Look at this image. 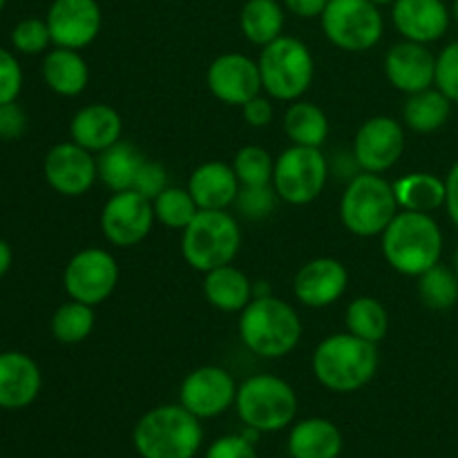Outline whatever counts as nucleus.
Listing matches in <instances>:
<instances>
[{"label": "nucleus", "instance_id": "f257e3e1", "mask_svg": "<svg viewBox=\"0 0 458 458\" xmlns=\"http://www.w3.org/2000/svg\"><path fill=\"white\" fill-rule=\"evenodd\" d=\"M443 231L429 213L398 210L380 235L383 258L394 271L407 277H419L441 264Z\"/></svg>", "mask_w": 458, "mask_h": 458}, {"label": "nucleus", "instance_id": "f03ea898", "mask_svg": "<svg viewBox=\"0 0 458 458\" xmlns=\"http://www.w3.org/2000/svg\"><path fill=\"white\" fill-rule=\"evenodd\" d=\"M311 369L318 383L329 392H358L378 371V347L349 331L331 334L313 349Z\"/></svg>", "mask_w": 458, "mask_h": 458}, {"label": "nucleus", "instance_id": "7ed1b4c3", "mask_svg": "<svg viewBox=\"0 0 458 458\" xmlns=\"http://www.w3.org/2000/svg\"><path fill=\"white\" fill-rule=\"evenodd\" d=\"M240 340L250 353L277 360L293 352L302 340V318L293 307L276 295L253 298L240 313Z\"/></svg>", "mask_w": 458, "mask_h": 458}, {"label": "nucleus", "instance_id": "20e7f679", "mask_svg": "<svg viewBox=\"0 0 458 458\" xmlns=\"http://www.w3.org/2000/svg\"><path fill=\"white\" fill-rule=\"evenodd\" d=\"M204 443L199 419L183 405H161L137 420L132 445L141 458H195Z\"/></svg>", "mask_w": 458, "mask_h": 458}, {"label": "nucleus", "instance_id": "39448f33", "mask_svg": "<svg viewBox=\"0 0 458 458\" xmlns=\"http://www.w3.org/2000/svg\"><path fill=\"white\" fill-rule=\"evenodd\" d=\"M258 65L262 89L273 101H298L316 79V61L311 49L295 36L282 34L273 43L264 45Z\"/></svg>", "mask_w": 458, "mask_h": 458}, {"label": "nucleus", "instance_id": "423d86ee", "mask_svg": "<svg viewBox=\"0 0 458 458\" xmlns=\"http://www.w3.org/2000/svg\"><path fill=\"white\" fill-rule=\"evenodd\" d=\"M240 249L242 228L228 210H199L182 231L183 259L199 273L233 264Z\"/></svg>", "mask_w": 458, "mask_h": 458}, {"label": "nucleus", "instance_id": "0eeeda50", "mask_svg": "<svg viewBox=\"0 0 458 458\" xmlns=\"http://www.w3.org/2000/svg\"><path fill=\"white\" fill-rule=\"evenodd\" d=\"M398 201L394 183L383 174L358 173L340 199L343 226L356 237H378L398 215Z\"/></svg>", "mask_w": 458, "mask_h": 458}, {"label": "nucleus", "instance_id": "6e6552de", "mask_svg": "<svg viewBox=\"0 0 458 458\" xmlns=\"http://www.w3.org/2000/svg\"><path fill=\"white\" fill-rule=\"evenodd\" d=\"M235 410L242 423L253 432H280L295 420L298 396L280 376L258 374L237 387Z\"/></svg>", "mask_w": 458, "mask_h": 458}, {"label": "nucleus", "instance_id": "1a4fd4ad", "mask_svg": "<svg viewBox=\"0 0 458 458\" xmlns=\"http://www.w3.org/2000/svg\"><path fill=\"white\" fill-rule=\"evenodd\" d=\"M320 22L327 40L352 54L369 52L385 34V18L371 0H329Z\"/></svg>", "mask_w": 458, "mask_h": 458}, {"label": "nucleus", "instance_id": "9d476101", "mask_svg": "<svg viewBox=\"0 0 458 458\" xmlns=\"http://www.w3.org/2000/svg\"><path fill=\"white\" fill-rule=\"evenodd\" d=\"M331 177L329 159L320 148L293 146L276 157L273 188L277 197L291 206H307L316 201Z\"/></svg>", "mask_w": 458, "mask_h": 458}, {"label": "nucleus", "instance_id": "9b49d317", "mask_svg": "<svg viewBox=\"0 0 458 458\" xmlns=\"http://www.w3.org/2000/svg\"><path fill=\"white\" fill-rule=\"evenodd\" d=\"M119 264L114 255L98 246L79 250L63 271V286L72 300L97 307L114 293L119 284Z\"/></svg>", "mask_w": 458, "mask_h": 458}, {"label": "nucleus", "instance_id": "f8f14e48", "mask_svg": "<svg viewBox=\"0 0 458 458\" xmlns=\"http://www.w3.org/2000/svg\"><path fill=\"white\" fill-rule=\"evenodd\" d=\"M155 222L152 201L139 195L137 191L112 192L101 210V233L110 244L119 249L141 244L150 235Z\"/></svg>", "mask_w": 458, "mask_h": 458}, {"label": "nucleus", "instance_id": "ddd939ff", "mask_svg": "<svg viewBox=\"0 0 458 458\" xmlns=\"http://www.w3.org/2000/svg\"><path fill=\"white\" fill-rule=\"evenodd\" d=\"M405 146V125L392 116L378 114L358 128L352 150L362 173L383 174L401 161Z\"/></svg>", "mask_w": 458, "mask_h": 458}, {"label": "nucleus", "instance_id": "4468645a", "mask_svg": "<svg viewBox=\"0 0 458 458\" xmlns=\"http://www.w3.org/2000/svg\"><path fill=\"white\" fill-rule=\"evenodd\" d=\"M237 385L231 371L217 365L197 367L183 378L179 387V405L186 407L197 419H217L235 405Z\"/></svg>", "mask_w": 458, "mask_h": 458}, {"label": "nucleus", "instance_id": "2eb2a0df", "mask_svg": "<svg viewBox=\"0 0 458 458\" xmlns=\"http://www.w3.org/2000/svg\"><path fill=\"white\" fill-rule=\"evenodd\" d=\"M43 174L58 195L83 197L98 182L97 157L70 139L49 148L43 161Z\"/></svg>", "mask_w": 458, "mask_h": 458}, {"label": "nucleus", "instance_id": "dca6fc26", "mask_svg": "<svg viewBox=\"0 0 458 458\" xmlns=\"http://www.w3.org/2000/svg\"><path fill=\"white\" fill-rule=\"evenodd\" d=\"M45 21L54 47L83 49L101 34L103 12L97 0H52Z\"/></svg>", "mask_w": 458, "mask_h": 458}, {"label": "nucleus", "instance_id": "f3484780", "mask_svg": "<svg viewBox=\"0 0 458 458\" xmlns=\"http://www.w3.org/2000/svg\"><path fill=\"white\" fill-rule=\"evenodd\" d=\"M206 85L217 101L237 107L264 92L258 61L240 52H228L215 58L206 72Z\"/></svg>", "mask_w": 458, "mask_h": 458}, {"label": "nucleus", "instance_id": "a211bd4d", "mask_svg": "<svg viewBox=\"0 0 458 458\" xmlns=\"http://www.w3.org/2000/svg\"><path fill=\"white\" fill-rule=\"evenodd\" d=\"M385 76L403 94H416L437 85V56L423 43L405 40L385 54Z\"/></svg>", "mask_w": 458, "mask_h": 458}, {"label": "nucleus", "instance_id": "6ab92c4d", "mask_svg": "<svg viewBox=\"0 0 458 458\" xmlns=\"http://www.w3.org/2000/svg\"><path fill=\"white\" fill-rule=\"evenodd\" d=\"M347 286V267L335 258L309 259L293 277L295 300L309 309L331 307L343 298Z\"/></svg>", "mask_w": 458, "mask_h": 458}, {"label": "nucleus", "instance_id": "aec40b11", "mask_svg": "<svg viewBox=\"0 0 458 458\" xmlns=\"http://www.w3.org/2000/svg\"><path fill=\"white\" fill-rule=\"evenodd\" d=\"M452 13L443 0H394L392 22L398 34L414 43H437L450 30Z\"/></svg>", "mask_w": 458, "mask_h": 458}, {"label": "nucleus", "instance_id": "412c9836", "mask_svg": "<svg viewBox=\"0 0 458 458\" xmlns=\"http://www.w3.org/2000/svg\"><path fill=\"white\" fill-rule=\"evenodd\" d=\"M43 389L38 362L22 352H0V410H25Z\"/></svg>", "mask_w": 458, "mask_h": 458}, {"label": "nucleus", "instance_id": "4be33fe9", "mask_svg": "<svg viewBox=\"0 0 458 458\" xmlns=\"http://www.w3.org/2000/svg\"><path fill=\"white\" fill-rule=\"evenodd\" d=\"M186 188L199 210H228L235 204L242 183L231 164L206 161L192 170Z\"/></svg>", "mask_w": 458, "mask_h": 458}, {"label": "nucleus", "instance_id": "5701e85b", "mask_svg": "<svg viewBox=\"0 0 458 458\" xmlns=\"http://www.w3.org/2000/svg\"><path fill=\"white\" fill-rule=\"evenodd\" d=\"M72 141L79 143L85 150L98 152L107 150L123 137V119L119 112L106 103H89L83 106L70 121Z\"/></svg>", "mask_w": 458, "mask_h": 458}, {"label": "nucleus", "instance_id": "b1692460", "mask_svg": "<svg viewBox=\"0 0 458 458\" xmlns=\"http://www.w3.org/2000/svg\"><path fill=\"white\" fill-rule=\"evenodd\" d=\"M40 72H43L45 85L58 97H79L88 88L89 67L79 49H49V52H45Z\"/></svg>", "mask_w": 458, "mask_h": 458}, {"label": "nucleus", "instance_id": "393cba45", "mask_svg": "<svg viewBox=\"0 0 458 458\" xmlns=\"http://www.w3.org/2000/svg\"><path fill=\"white\" fill-rule=\"evenodd\" d=\"M343 432L329 419H304L289 434V454L293 458H338L343 452Z\"/></svg>", "mask_w": 458, "mask_h": 458}, {"label": "nucleus", "instance_id": "a878e982", "mask_svg": "<svg viewBox=\"0 0 458 458\" xmlns=\"http://www.w3.org/2000/svg\"><path fill=\"white\" fill-rule=\"evenodd\" d=\"M204 298L224 313H242L253 300V282L242 268L226 264L204 273Z\"/></svg>", "mask_w": 458, "mask_h": 458}, {"label": "nucleus", "instance_id": "bb28decb", "mask_svg": "<svg viewBox=\"0 0 458 458\" xmlns=\"http://www.w3.org/2000/svg\"><path fill=\"white\" fill-rule=\"evenodd\" d=\"M143 161H146V157L141 155V150L121 139V141H116L107 150L98 152V182L106 188H110L112 192L132 191Z\"/></svg>", "mask_w": 458, "mask_h": 458}, {"label": "nucleus", "instance_id": "cd10ccee", "mask_svg": "<svg viewBox=\"0 0 458 458\" xmlns=\"http://www.w3.org/2000/svg\"><path fill=\"white\" fill-rule=\"evenodd\" d=\"M394 195H396L398 208L416 210V213H429L445 206V179L432 173H411L394 182Z\"/></svg>", "mask_w": 458, "mask_h": 458}, {"label": "nucleus", "instance_id": "c85d7f7f", "mask_svg": "<svg viewBox=\"0 0 458 458\" xmlns=\"http://www.w3.org/2000/svg\"><path fill=\"white\" fill-rule=\"evenodd\" d=\"M284 132L291 139L293 146H307V148H322L329 139V119H327L325 110L311 101H298L289 103L284 112Z\"/></svg>", "mask_w": 458, "mask_h": 458}, {"label": "nucleus", "instance_id": "c756f323", "mask_svg": "<svg viewBox=\"0 0 458 458\" xmlns=\"http://www.w3.org/2000/svg\"><path fill=\"white\" fill-rule=\"evenodd\" d=\"M452 112V101L434 85L423 92L407 94L403 106V121L410 130L419 134H429L441 130L447 123Z\"/></svg>", "mask_w": 458, "mask_h": 458}, {"label": "nucleus", "instance_id": "7c9ffc66", "mask_svg": "<svg viewBox=\"0 0 458 458\" xmlns=\"http://www.w3.org/2000/svg\"><path fill=\"white\" fill-rule=\"evenodd\" d=\"M240 30L249 43L264 47L284 34V7L277 0H246L240 12Z\"/></svg>", "mask_w": 458, "mask_h": 458}, {"label": "nucleus", "instance_id": "2f4dec72", "mask_svg": "<svg viewBox=\"0 0 458 458\" xmlns=\"http://www.w3.org/2000/svg\"><path fill=\"white\" fill-rule=\"evenodd\" d=\"M344 325H347L349 334L378 344L389 331V313L380 300L371 298V295H360L349 302L347 311H344Z\"/></svg>", "mask_w": 458, "mask_h": 458}, {"label": "nucleus", "instance_id": "473e14b6", "mask_svg": "<svg viewBox=\"0 0 458 458\" xmlns=\"http://www.w3.org/2000/svg\"><path fill=\"white\" fill-rule=\"evenodd\" d=\"M94 322H97L94 307L70 298L54 311L49 329H52L54 340L61 344H79L92 335Z\"/></svg>", "mask_w": 458, "mask_h": 458}, {"label": "nucleus", "instance_id": "72a5a7b5", "mask_svg": "<svg viewBox=\"0 0 458 458\" xmlns=\"http://www.w3.org/2000/svg\"><path fill=\"white\" fill-rule=\"evenodd\" d=\"M419 298L434 311H447L458 302V276L454 268L437 264L419 276Z\"/></svg>", "mask_w": 458, "mask_h": 458}, {"label": "nucleus", "instance_id": "f704fd0d", "mask_svg": "<svg viewBox=\"0 0 458 458\" xmlns=\"http://www.w3.org/2000/svg\"><path fill=\"white\" fill-rule=\"evenodd\" d=\"M152 208H155L157 222L164 224L165 228H173V231H183L199 213L188 188L177 186H168L164 192H159L152 199Z\"/></svg>", "mask_w": 458, "mask_h": 458}, {"label": "nucleus", "instance_id": "c9c22d12", "mask_svg": "<svg viewBox=\"0 0 458 458\" xmlns=\"http://www.w3.org/2000/svg\"><path fill=\"white\" fill-rule=\"evenodd\" d=\"M233 170L242 186H271L276 159L262 146H244L233 157Z\"/></svg>", "mask_w": 458, "mask_h": 458}, {"label": "nucleus", "instance_id": "e433bc0d", "mask_svg": "<svg viewBox=\"0 0 458 458\" xmlns=\"http://www.w3.org/2000/svg\"><path fill=\"white\" fill-rule=\"evenodd\" d=\"M52 43V34L45 18H22L12 30V47L25 56H38L47 52Z\"/></svg>", "mask_w": 458, "mask_h": 458}, {"label": "nucleus", "instance_id": "4c0bfd02", "mask_svg": "<svg viewBox=\"0 0 458 458\" xmlns=\"http://www.w3.org/2000/svg\"><path fill=\"white\" fill-rule=\"evenodd\" d=\"M277 197L276 188L271 186H242L237 192L235 208L249 222H262V219L271 217L273 210L277 208Z\"/></svg>", "mask_w": 458, "mask_h": 458}, {"label": "nucleus", "instance_id": "58836bf2", "mask_svg": "<svg viewBox=\"0 0 458 458\" xmlns=\"http://www.w3.org/2000/svg\"><path fill=\"white\" fill-rule=\"evenodd\" d=\"M437 88L458 103V40L445 45L437 56Z\"/></svg>", "mask_w": 458, "mask_h": 458}, {"label": "nucleus", "instance_id": "ea45409f", "mask_svg": "<svg viewBox=\"0 0 458 458\" xmlns=\"http://www.w3.org/2000/svg\"><path fill=\"white\" fill-rule=\"evenodd\" d=\"M22 92V67L16 54L0 47V106L12 103Z\"/></svg>", "mask_w": 458, "mask_h": 458}, {"label": "nucleus", "instance_id": "a19ab883", "mask_svg": "<svg viewBox=\"0 0 458 458\" xmlns=\"http://www.w3.org/2000/svg\"><path fill=\"white\" fill-rule=\"evenodd\" d=\"M165 188H168V170H165L159 161H143L132 191H137L139 195L148 197V199L152 201L159 192H164Z\"/></svg>", "mask_w": 458, "mask_h": 458}, {"label": "nucleus", "instance_id": "79ce46f5", "mask_svg": "<svg viewBox=\"0 0 458 458\" xmlns=\"http://www.w3.org/2000/svg\"><path fill=\"white\" fill-rule=\"evenodd\" d=\"M27 114L16 101L0 106V141H18L27 132Z\"/></svg>", "mask_w": 458, "mask_h": 458}, {"label": "nucleus", "instance_id": "37998d69", "mask_svg": "<svg viewBox=\"0 0 458 458\" xmlns=\"http://www.w3.org/2000/svg\"><path fill=\"white\" fill-rule=\"evenodd\" d=\"M206 458H258L253 443L246 437H222L208 447Z\"/></svg>", "mask_w": 458, "mask_h": 458}, {"label": "nucleus", "instance_id": "c03bdc74", "mask_svg": "<svg viewBox=\"0 0 458 458\" xmlns=\"http://www.w3.org/2000/svg\"><path fill=\"white\" fill-rule=\"evenodd\" d=\"M273 98L271 97H262V94H258L255 98H250L249 103H244L242 106V116H244L246 123L250 125V128H267L268 123L273 121Z\"/></svg>", "mask_w": 458, "mask_h": 458}, {"label": "nucleus", "instance_id": "a18cd8bd", "mask_svg": "<svg viewBox=\"0 0 458 458\" xmlns=\"http://www.w3.org/2000/svg\"><path fill=\"white\" fill-rule=\"evenodd\" d=\"M286 12L298 18H320L329 0H282Z\"/></svg>", "mask_w": 458, "mask_h": 458}, {"label": "nucleus", "instance_id": "49530a36", "mask_svg": "<svg viewBox=\"0 0 458 458\" xmlns=\"http://www.w3.org/2000/svg\"><path fill=\"white\" fill-rule=\"evenodd\" d=\"M445 188H447V195H445V210L450 215L452 224L458 228V161L450 168L445 177Z\"/></svg>", "mask_w": 458, "mask_h": 458}, {"label": "nucleus", "instance_id": "de8ad7c7", "mask_svg": "<svg viewBox=\"0 0 458 458\" xmlns=\"http://www.w3.org/2000/svg\"><path fill=\"white\" fill-rule=\"evenodd\" d=\"M12 262H13L12 246H9V242L0 240V277L7 276L9 268H12Z\"/></svg>", "mask_w": 458, "mask_h": 458}, {"label": "nucleus", "instance_id": "09e8293b", "mask_svg": "<svg viewBox=\"0 0 458 458\" xmlns=\"http://www.w3.org/2000/svg\"><path fill=\"white\" fill-rule=\"evenodd\" d=\"M450 13H452V18H454V22L458 25V0H454V3H452Z\"/></svg>", "mask_w": 458, "mask_h": 458}, {"label": "nucleus", "instance_id": "8fccbe9b", "mask_svg": "<svg viewBox=\"0 0 458 458\" xmlns=\"http://www.w3.org/2000/svg\"><path fill=\"white\" fill-rule=\"evenodd\" d=\"M371 3H376V4H378V7H383V4H392L394 0H371Z\"/></svg>", "mask_w": 458, "mask_h": 458}, {"label": "nucleus", "instance_id": "3c124183", "mask_svg": "<svg viewBox=\"0 0 458 458\" xmlns=\"http://www.w3.org/2000/svg\"><path fill=\"white\" fill-rule=\"evenodd\" d=\"M454 273L458 276V246H456V253H454Z\"/></svg>", "mask_w": 458, "mask_h": 458}, {"label": "nucleus", "instance_id": "603ef678", "mask_svg": "<svg viewBox=\"0 0 458 458\" xmlns=\"http://www.w3.org/2000/svg\"><path fill=\"white\" fill-rule=\"evenodd\" d=\"M4 4H7V0H0V12H3V9H4Z\"/></svg>", "mask_w": 458, "mask_h": 458}]
</instances>
